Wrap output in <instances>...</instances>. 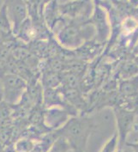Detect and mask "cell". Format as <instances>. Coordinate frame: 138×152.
<instances>
[{"label": "cell", "mask_w": 138, "mask_h": 152, "mask_svg": "<svg viewBox=\"0 0 138 152\" xmlns=\"http://www.w3.org/2000/svg\"><path fill=\"white\" fill-rule=\"evenodd\" d=\"M91 128L89 120L87 119H73L62 129L63 135L69 140L76 152H83L85 143Z\"/></svg>", "instance_id": "6da1fadb"}, {"label": "cell", "mask_w": 138, "mask_h": 152, "mask_svg": "<svg viewBox=\"0 0 138 152\" xmlns=\"http://www.w3.org/2000/svg\"><path fill=\"white\" fill-rule=\"evenodd\" d=\"M2 97L9 104H14L23 96L26 88L25 81L19 76L12 73H6L0 79Z\"/></svg>", "instance_id": "7a4b0ae2"}, {"label": "cell", "mask_w": 138, "mask_h": 152, "mask_svg": "<svg viewBox=\"0 0 138 152\" xmlns=\"http://www.w3.org/2000/svg\"><path fill=\"white\" fill-rule=\"evenodd\" d=\"M9 17L12 26L13 34H17L21 26L28 19V10L24 0H6Z\"/></svg>", "instance_id": "3957f363"}, {"label": "cell", "mask_w": 138, "mask_h": 152, "mask_svg": "<svg viewBox=\"0 0 138 152\" xmlns=\"http://www.w3.org/2000/svg\"><path fill=\"white\" fill-rule=\"evenodd\" d=\"M115 113L117 117L118 128L119 132L120 137V147L123 144H126V137L132 129L135 121V111H129L121 107H117L115 109Z\"/></svg>", "instance_id": "277c9868"}, {"label": "cell", "mask_w": 138, "mask_h": 152, "mask_svg": "<svg viewBox=\"0 0 138 152\" xmlns=\"http://www.w3.org/2000/svg\"><path fill=\"white\" fill-rule=\"evenodd\" d=\"M119 90L123 96L130 97L138 95V77L123 81L119 85Z\"/></svg>", "instance_id": "5b68a950"}, {"label": "cell", "mask_w": 138, "mask_h": 152, "mask_svg": "<svg viewBox=\"0 0 138 152\" xmlns=\"http://www.w3.org/2000/svg\"><path fill=\"white\" fill-rule=\"evenodd\" d=\"M0 31L6 34H13L12 26H11V23L9 17L7 7L5 4L0 10Z\"/></svg>", "instance_id": "8992f818"}, {"label": "cell", "mask_w": 138, "mask_h": 152, "mask_svg": "<svg viewBox=\"0 0 138 152\" xmlns=\"http://www.w3.org/2000/svg\"><path fill=\"white\" fill-rule=\"evenodd\" d=\"M33 149V144L30 140L22 139L16 144V152H30Z\"/></svg>", "instance_id": "52a82bcc"}, {"label": "cell", "mask_w": 138, "mask_h": 152, "mask_svg": "<svg viewBox=\"0 0 138 152\" xmlns=\"http://www.w3.org/2000/svg\"><path fill=\"white\" fill-rule=\"evenodd\" d=\"M116 144H117V135H114L113 137L106 144L105 148L101 152H113L116 147Z\"/></svg>", "instance_id": "ba28073f"}, {"label": "cell", "mask_w": 138, "mask_h": 152, "mask_svg": "<svg viewBox=\"0 0 138 152\" xmlns=\"http://www.w3.org/2000/svg\"><path fill=\"white\" fill-rule=\"evenodd\" d=\"M126 145L129 146V147H131L133 150H134V152H138V142L137 143H134V144H131V143H126Z\"/></svg>", "instance_id": "9c48e42d"}, {"label": "cell", "mask_w": 138, "mask_h": 152, "mask_svg": "<svg viewBox=\"0 0 138 152\" xmlns=\"http://www.w3.org/2000/svg\"><path fill=\"white\" fill-rule=\"evenodd\" d=\"M5 1H6V0H0V10L2 9V7H3L4 5Z\"/></svg>", "instance_id": "30bf717a"}, {"label": "cell", "mask_w": 138, "mask_h": 152, "mask_svg": "<svg viewBox=\"0 0 138 152\" xmlns=\"http://www.w3.org/2000/svg\"><path fill=\"white\" fill-rule=\"evenodd\" d=\"M136 113H138V107L137 108V111H136Z\"/></svg>", "instance_id": "8fae6325"}, {"label": "cell", "mask_w": 138, "mask_h": 152, "mask_svg": "<svg viewBox=\"0 0 138 152\" xmlns=\"http://www.w3.org/2000/svg\"><path fill=\"white\" fill-rule=\"evenodd\" d=\"M118 152H123V151H118Z\"/></svg>", "instance_id": "7c38bea8"}]
</instances>
